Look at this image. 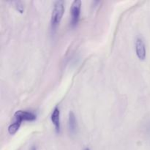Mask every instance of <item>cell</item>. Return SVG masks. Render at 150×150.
Here are the masks:
<instances>
[{
	"label": "cell",
	"mask_w": 150,
	"mask_h": 150,
	"mask_svg": "<svg viewBox=\"0 0 150 150\" xmlns=\"http://www.w3.org/2000/svg\"><path fill=\"white\" fill-rule=\"evenodd\" d=\"M64 1H62V0H59V1H55V3H54L51 18V26L53 27H55L59 23L62 18L64 10Z\"/></svg>",
	"instance_id": "6da1fadb"
},
{
	"label": "cell",
	"mask_w": 150,
	"mask_h": 150,
	"mask_svg": "<svg viewBox=\"0 0 150 150\" xmlns=\"http://www.w3.org/2000/svg\"><path fill=\"white\" fill-rule=\"evenodd\" d=\"M81 6V0H75L73 1L70 8V13H71V25L75 26L77 24L79 21V16H80Z\"/></svg>",
	"instance_id": "7a4b0ae2"
},
{
	"label": "cell",
	"mask_w": 150,
	"mask_h": 150,
	"mask_svg": "<svg viewBox=\"0 0 150 150\" xmlns=\"http://www.w3.org/2000/svg\"><path fill=\"white\" fill-rule=\"evenodd\" d=\"M136 51L139 59H144L146 57V47L143 39L140 37H138L136 40Z\"/></svg>",
	"instance_id": "3957f363"
},
{
	"label": "cell",
	"mask_w": 150,
	"mask_h": 150,
	"mask_svg": "<svg viewBox=\"0 0 150 150\" xmlns=\"http://www.w3.org/2000/svg\"><path fill=\"white\" fill-rule=\"evenodd\" d=\"M15 117L16 119H19L21 121L23 120H29V121H32L36 119V115L34 113L30 112V111H21L19 110L15 113Z\"/></svg>",
	"instance_id": "277c9868"
},
{
	"label": "cell",
	"mask_w": 150,
	"mask_h": 150,
	"mask_svg": "<svg viewBox=\"0 0 150 150\" xmlns=\"http://www.w3.org/2000/svg\"><path fill=\"white\" fill-rule=\"evenodd\" d=\"M60 111L58 107H55L51 114V121L54 124L57 132H59L60 130Z\"/></svg>",
	"instance_id": "5b68a950"
},
{
	"label": "cell",
	"mask_w": 150,
	"mask_h": 150,
	"mask_svg": "<svg viewBox=\"0 0 150 150\" xmlns=\"http://www.w3.org/2000/svg\"><path fill=\"white\" fill-rule=\"evenodd\" d=\"M69 128L72 133H74L77 128V122H76V116L72 111L69 113Z\"/></svg>",
	"instance_id": "8992f818"
},
{
	"label": "cell",
	"mask_w": 150,
	"mask_h": 150,
	"mask_svg": "<svg viewBox=\"0 0 150 150\" xmlns=\"http://www.w3.org/2000/svg\"><path fill=\"white\" fill-rule=\"evenodd\" d=\"M21 120H19V119H16L13 123L9 125L8 127V131L10 134H13V133H16L18 130L19 127L21 125Z\"/></svg>",
	"instance_id": "52a82bcc"
},
{
	"label": "cell",
	"mask_w": 150,
	"mask_h": 150,
	"mask_svg": "<svg viewBox=\"0 0 150 150\" xmlns=\"http://www.w3.org/2000/svg\"><path fill=\"white\" fill-rule=\"evenodd\" d=\"M14 3H15V4H16V9H17V10H18L19 12L22 13V12L23 11V9H24V7H23V3H22L21 1H14Z\"/></svg>",
	"instance_id": "ba28073f"
},
{
	"label": "cell",
	"mask_w": 150,
	"mask_h": 150,
	"mask_svg": "<svg viewBox=\"0 0 150 150\" xmlns=\"http://www.w3.org/2000/svg\"><path fill=\"white\" fill-rule=\"evenodd\" d=\"M31 150H37V147L36 146H33L32 148H31Z\"/></svg>",
	"instance_id": "9c48e42d"
},
{
	"label": "cell",
	"mask_w": 150,
	"mask_h": 150,
	"mask_svg": "<svg viewBox=\"0 0 150 150\" xmlns=\"http://www.w3.org/2000/svg\"><path fill=\"white\" fill-rule=\"evenodd\" d=\"M85 150H89V149H88V148H87V149H86Z\"/></svg>",
	"instance_id": "30bf717a"
}]
</instances>
